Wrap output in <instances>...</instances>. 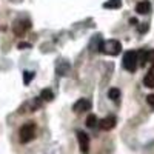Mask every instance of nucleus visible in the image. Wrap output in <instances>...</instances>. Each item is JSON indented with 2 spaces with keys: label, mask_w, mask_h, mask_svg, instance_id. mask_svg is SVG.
<instances>
[{
  "label": "nucleus",
  "mask_w": 154,
  "mask_h": 154,
  "mask_svg": "<svg viewBox=\"0 0 154 154\" xmlns=\"http://www.w3.org/2000/svg\"><path fill=\"white\" fill-rule=\"evenodd\" d=\"M123 68L130 72H134L137 69V65H139V53L137 51H126L123 54Z\"/></svg>",
  "instance_id": "obj_1"
},
{
  "label": "nucleus",
  "mask_w": 154,
  "mask_h": 154,
  "mask_svg": "<svg viewBox=\"0 0 154 154\" xmlns=\"http://www.w3.org/2000/svg\"><path fill=\"white\" fill-rule=\"evenodd\" d=\"M100 51L105 53L108 56H117L120 51H122V43L116 38H109V40H103L100 46Z\"/></svg>",
  "instance_id": "obj_2"
},
{
  "label": "nucleus",
  "mask_w": 154,
  "mask_h": 154,
  "mask_svg": "<svg viewBox=\"0 0 154 154\" xmlns=\"http://www.w3.org/2000/svg\"><path fill=\"white\" fill-rule=\"evenodd\" d=\"M35 134V125L32 122H26L22 128H20V133H19V139L22 143H28L34 139Z\"/></svg>",
  "instance_id": "obj_3"
},
{
  "label": "nucleus",
  "mask_w": 154,
  "mask_h": 154,
  "mask_svg": "<svg viewBox=\"0 0 154 154\" xmlns=\"http://www.w3.org/2000/svg\"><path fill=\"white\" fill-rule=\"evenodd\" d=\"M77 142H79L80 151L83 154H88V151H89V136L83 131H77Z\"/></svg>",
  "instance_id": "obj_4"
},
{
  "label": "nucleus",
  "mask_w": 154,
  "mask_h": 154,
  "mask_svg": "<svg viewBox=\"0 0 154 154\" xmlns=\"http://www.w3.org/2000/svg\"><path fill=\"white\" fill-rule=\"evenodd\" d=\"M89 109H91V100H88V99H80L72 105L74 112H83V111H89Z\"/></svg>",
  "instance_id": "obj_5"
},
{
  "label": "nucleus",
  "mask_w": 154,
  "mask_h": 154,
  "mask_svg": "<svg viewBox=\"0 0 154 154\" xmlns=\"http://www.w3.org/2000/svg\"><path fill=\"white\" fill-rule=\"evenodd\" d=\"M116 123H117V119L114 117V116H108V117H105L103 120L100 122V128L103 131H109V130H112V128L116 126Z\"/></svg>",
  "instance_id": "obj_6"
},
{
  "label": "nucleus",
  "mask_w": 154,
  "mask_h": 154,
  "mask_svg": "<svg viewBox=\"0 0 154 154\" xmlns=\"http://www.w3.org/2000/svg\"><path fill=\"white\" fill-rule=\"evenodd\" d=\"M31 28V22L29 20H20V22H16L14 23V32L17 35H22L26 29Z\"/></svg>",
  "instance_id": "obj_7"
},
{
  "label": "nucleus",
  "mask_w": 154,
  "mask_h": 154,
  "mask_svg": "<svg viewBox=\"0 0 154 154\" xmlns=\"http://www.w3.org/2000/svg\"><path fill=\"white\" fill-rule=\"evenodd\" d=\"M136 12L137 14H149L151 12V3L148 0H142L136 5Z\"/></svg>",
  "instance_id": "obj_8"
},
{
  "label": "nucleus",
  "mask_w": 154,
  "mask_h": 154,
  "mask_svg": "<svg viewBox=\"0 0 154 154\" xmlns=\"http://www.w3.org/2000/svg\"><path fill=\"white\" fill-rule=\"evenodd\" d=\"M143 85L146 88H154V65L149 68L148 74L145 75V79H143Z\"/></svg>",
  "instance_id": "obj_9"
},
{
  "label": "nucleus",
  "mask_w": 154,
  "mask_h": 154,
  "mask_svg": "<svg viewBox=\"0 0 154 154\" xmlns=\"http://www.w3.org/2000/svg\"><path fill=\"white\" fill-rule=\"evenodd\" d=\"M102 6L106 8V9H119L122 6V0H108V2H105Z\"/></svg>",
  "instance_id": "obj_10"
},
{
  "label": "nucleus",
  "mask_w": 154,
  "mask_h": 154,
  "mask_svg": "<svg viewBox=\"0 0 154 154\" xmlns=\"http://www.w3.org/2000/svg\"><path fill=\"white\" fill-rule=\"evenodd\" d=\"M108 97L112 100V102H117L120 99V89L119 88H111L108 91Z\"/></svg>",
  "instance_id": "obj_11"
},
{
  "label": "nucleus",
  "mask_w": 154,
  "mask_h": 154,
  "mask_svg": "<svg viewBox=\"0 0 154 154\" xmlns=\"http://www.w3.org/2000/svg\"><path fill=\"white\" fill-rule=\"evenodd\" d=\"M97 125H99V120H97V117H96L94 114H89L88 117H86V126H88V128H91V130H93V128H96Z\"/></svg>",
  "instance_id": "obj_12"
},
{
  "label": "nucleus",
  "mask_w": 154,
  "mask_h": 154,
  "mask_svg": "<svg viewBox=\"0 0 154 154\" xmlns=\"http://www.w3.org/2000/svg\"><path fill=\"white\" fill-rule=\"evenodd\" d=\"M40 99L42 100H46V102H51L54 99V94L51 89H42V93H40Z\"/></svg>",
  "instance_id": "obj_13"
},
{
  "label": "nucleus",
  "mask_w": 154,
  "mask_h": 154,
  "mask_svg": "<svg viewBox=\"0 0 154 154\" xmlns=\"http://www.w3.org/2000/svg\"><path fill=\"white\" fill-rule=\"evenodd\" d=\"M102 38H100V35H96L93 40H91V48H94L93 51H100V46H102Z\"/></svg>",
  "instance_id": "obj_14"
},
{
  "label": "nucleus",
  "mask_w": 154,
  "mask_h": 154,
  "mask_svg": "<svg viewBox=\"0 0 154 154\" xmlns=\"http://www.w3.org/2000/svg\"><path fill=\"white\" fill-rule=\"evenodd\" d=\"M69 69H71V66L68 65L66 62H62V65L57 68V71H59V74H60V75H66V72H68Z\"/></svg>",
  "instance_id": "obj_15"
},
{
  "label": "nucleus",
  "mask_w": 154,
  "mask_h": 154,
  "mask_svg": "<svg viewBox=\"0 0 154 154\" xmlns=\"http://www.w3.org/2000/svg\"><path fill=\"white\" fill-rule=\"evenodd\" d=\"M32 79H34V72L32 71H25L23 72V83L25 85H28Z\"/></svg>",
  "instance_id": "obj_16"
},
{
  "label": "nucleus",
  "mask_w": 154,
  "mask_h": 154,
  "mask_svg": "<svg viewBox=\"0 0 154 154\" xmlns=\"http://www.w3.org/2000/svg\"><path fill=\"white\" fill-rule=\"evenodd\" d=\"M17 48H19V49H26V48H31V43H26V42H20V43L17 45Z\"/></svg>",
  "instance_id": "obj_17"
},
{
  "label": "nucleus",
  "mask_w": 154,
  "mask_h": 154,
  "mask_svg": "<svg viewBox=\"0 0 154 154\" xmlns=\"http://www.w3.org/2000/svg\"><path fill=\"white\" fill-rule=\"evenodd\" d=\"M146 102L149 103V106H152V108H154V94H149V96L146 97Z\"/></svg>",
  "instance_id": "obj_18"
},
{
  "label": "nucleus",
  "mask_w": 154,
  "mask_h": 154,
  "mask_svg": "<svg viewBox=\"0 0 154 154\" xmlns=\"http://www.w3.org/2000/svg\"><path fill=\"white\" fill-rule=\"evenodd\" d=\"M143 26H139V32H146L148 31V23H142Z\"/></svg>",
  "instance_id": "obj_19"
},
{
  "label": "nucleus",
  "mask_w": 154,
  "mask_h": 154,
  "mask_svg": "<svg viewBox=\"0 0 154 154\" xmlns=\"http://www.w3.org/2000/svg\"><path fill=\"white\" fill-rule=\"evenodd\" d=\"M130 23H134V25H136V23H137V20L133 17V19H130Z\"/></svg>",
  "instance_id": "obj_20"
}]
</instances>
